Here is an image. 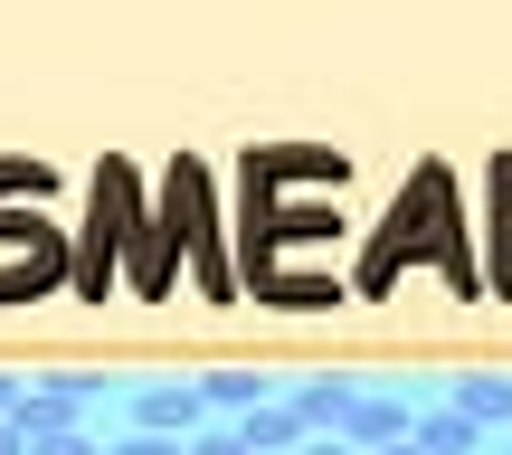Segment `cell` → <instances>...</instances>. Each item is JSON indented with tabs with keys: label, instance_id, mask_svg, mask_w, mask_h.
Here are the masks:
<instances>
[{
	"label": "cell",
	"instance_id": "obj_17",
	"mask_svg": "<svg viewBox=\"0 0 512 455\" xmlns=\"http://www.w3.org/2000/svg\"><path fill=\"white\" fill-rule=\"evenodd\" d=\"M304 455H361V446H342V437H304Z\"/></svg>",
	"mask_w": 512,
	"mask_h": 455
},
{
	"label": "cell",
	"instance_id": "obj_15",
	"mask_svg": "<svg viewBox=\"0 0 512 455\" xmlns=\"http://www.w3.org/2000/svg\"><path fill=\"white\" fill-rule=\"evenodd\" d=\"M0 190H29V200H38V190H48V171H38V162H0Z\"/></svg>",
	"mask_w": 512,
	"mask_h": 455
},
{
	"label": "cell",
	"instance_id": "obj_4",
	"mask_svg": "<svg viewBox=\"0 0 512 455\" xmlns=\"http://www.w3.org/2000/svg\"><path fill=\"white\" fill-rule=\"evenodd\" d=\"M86 399H95V380H38V389H19V408H10L19 446H29V437H67V427H86Z\"/></svg>",
	"mask_w": 512,
	"mask_h": 455
},
{
	"label": "cell",
	"instance_id": "obj_2",
	"mask_svg": "<svg viewBox=\"0 0 512 455\" xmlns=\"http://www.w3.org/2000/svg\"><path fill=\"white\" fill-rule=\"evenodd\" d=\"M418 256H446V266H456V285H475V266H465V228H456V181H446V171H418V181L399 190L389 228L370 237L361 285H389V275L418 266Z\"/></svg>",
	"mask_w": 512,
	"mask_h": 455
},
{
	"label": "cell",
	"instance_id": "obj_7",
	"mask_svg": "<svg viewBox=\"0 0 512 455\" xmlns=\"http://www.w3.org/2000/svg\"><path fill=\"white\" fill-rule=\"evenodd\" d=\"M238 446L247 455H304V418H294L285 399H266V408H247V418H238Z\"/></svg>",
	"mask_w": 512,
	"mask_h": 455
},
{
	"label": "cell",
	"instance_id": "obj_1",
	"mask_svg": "<svg viewBox=\"0 0 512 455\" xmlns=\"http://www.w3.org/2000/svg\"><path fill=\"white\" fill-rule=\"evenodd\" d=\"M143 294H162L171 275H181V256H200V285L209 294H228V266H219V228H209V171L200 162H171V181H162V209L143 219Z\"/></svg>",
	"mask_w": 512,
	"mask_h": 455
},
{
	"label": "cell",
	"instance_id": "obj_14",
	"mask_svg": "<svg viewBox=\"0 0 512 455\" xmlns=\"http://www.w3.org/2000/svg\"><path fill=\"white\" fill-rule=\"evenodd\" d=\"M181 455H247V446H238V427H200V437H190Z\"/></svg>",
	"mask_w": 512,
	"mask_h": 455
},
{
	"label": "cell",
	"instance_id": "obj_12",
	"mask_svg": "<svg viewBox=\"0 0 512 455\" xmlns=\"http://www.w3.org/2000/svg\"><path fill=\"white\" fill-rule=\"evenodd\" d=\"M408 437H418L427 455H484V437L456 418V408H418V427H408Z\"/></svg>",
	"mask_w": 512,
	"mask_h": 455
},
{
	"label": "cell",
	"instance_id": "obj_20",
	"mask_svg": "<svg viewBox=\"0 0 512 455\" xmlns=\"http://www.w3.org/2000/svg\"><path fill=\"white\" fill-rule=\"evenodd\" d=\"M380 455H427V446H418V437H399V446H380Z\"/></svg>",
	"mask_w": 512,
	"mask_h": 455
},
{
	"label": "cell",
	"instance_id": "obj_8",
	"mask_svg": "<svg viewBox=\"0 0 512 455\" xmlns=\"http://www.w3.org/2000/svg\"><path fill=\"white\" fill-rule=\"evenodd\" d=\"M351 399H361V380H304V389H294V418H304V437H313V427H332V437H342V418H351Z\"/></svg>",
	"mask_w": 512,
	"mask_h": 455
},
{
	"label": "cell",
	"instance_id": "obj_9",
	"mask_svg": "<svg viewBox=\"0 0 512 455\" xmlns=\"http://www.w3.org/2000/svg\"><path fill=\"white\" fill-rule=\"evenodd\" d=\"M57 266H67V256H57V237H38V247H19L10 266H0V304H29V294L48 285Z\"/></svg>",
	"mask_w": 512,
	"mask_h": 455
},
{
	"label": "cell",
	"instance_id": "obj_19",
	"mask_svg": "<svg viewBox=\"0 0 512 455\" xmlns=\"http://www.w3.org/2000/svg\"><path fill=\"white\" fill-rule=\"evenodd\" d=\"M10 408H19V380H0V418H10Z\"/></svg>",
	"mask_w": 512,
	"mask_h": 455
},
{
	"label": "cell",
	"instance_id": "obj_3",
	"mask_svg": "<svg viewBox=\"0 0 512 455\" xmlns=\"http://www.w3.org/2000/svg\"><path fill=\"white\" fill-rule=\"evenodd\" d=\"M143 237V190H133L124 162L95 171V228H86V256H76V285L105 304V275H114V247H133Z\"/></svg>",
	"mask_w": 512,
	"mask_h": 455
},
{
	"label": "cell",
	"instance_id": "obj_13",
	"mask_svg": "<svg viewBox=\"0 0 512 455\" xmlns=\"http://www.w3.org/2000/svg\"><path fill=\"white\" fill-rule=\"evenodd\" d=\"M29 455H105V446H95L86 427H67V437H29Z\"/></svg>",
	"mask_w": 512,
	"mask_h": 455
},
{
	"label": "cell",
	"instance_id": "obj_10",
	"mask_svg": "<svg viewBox=\"0 0 512 455\" xmlns=\"http://www.w3.org/2000/svg\"><path fill=\"white\" fill-rule=\"evenodd\" d=\"M200 399H209V408H219V418H228V427H238V418H247V408H266V399H275V389H266V380H256V370H209V380H200Z\"/></svg>",
	"mask_w": 512,
	"mask_h": 455
},
{
	"label": "cell",
	"instance_id": "obj_16",
	"mask_svg": "<svg viewBox=\"0 0 512 455\" xmlns=\"http://www.w3.org/2000/svg\"><path fill=\"white\" fill-rule=\"evenodd\" d=\"M114 455H181V437H143V427H133V437L114 446Z\"/></svg>",
	"mask_w": 512,
	"mask_h": 455
},
{
	"label": "cell",
	"instance_id": "obj_5",
	"mask_svg": "<svg viewBox=\"0 0 512 455\" xmlns=\"http://www.w3.org/2000/svg\"><path fill=\"white\" fill-rule=\"evenodd\" d=\"M133 427H143V437H200L209 427V399H200V380H152L143 399H133Z\"/></svg>",
	"mask_w": 512,
	"mask_h": 455
},
{
	"label": "cell",
	"instance_id": "obj_11",
	"mask_svg": "<svg viewBox=\"0 0 512 455\" xmlns=\"http://www.w3.org/2000/svg\"><path fill=\"white\" fill-rule=\"evenodd\" d=\"M456 418L475 427V437L484 427H512V380H456Z\"/></svg>",
	"mask_w": 512,
	"mask_h": 455
},
{
	"label": "cell",
	"instance_id": "obj_6",
	"mask_svg": "<svg viewBox=\"0 0 512 455\" xmlns=\"http://www.w3.org/2000/svg\"><path fill=\"white\" fill-rule=\"evenodd\" d=\"M408 427H418V399H399V389H361V399H351V418H342V446L380 455V446H399Z\"/></svg>",
	"mask_w": 512,
	"mask_h": 455
},
{
	"label": "cell",
	"instance_id": "obj_18",
	"mask_svg": "<svg viewBox=\"0 0 512 455\" xmlns=\"http://www.w3.org/2000/svg\"><path fill=\"white\" fill-rule=\"evenodd\" d=\"M0 455H29V446H19V427H10V418H0Z\"/></svg>",
	"mask_w": 512,
	"mask_h": 455
}]
</instances>
